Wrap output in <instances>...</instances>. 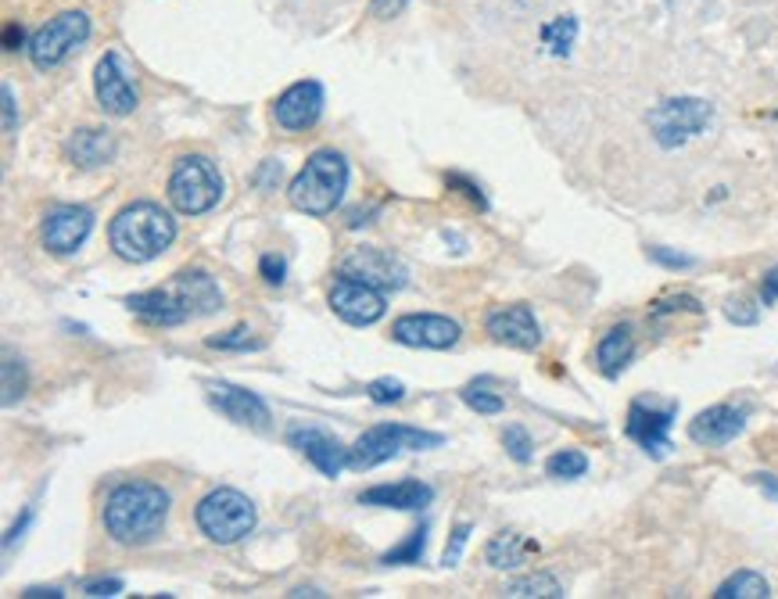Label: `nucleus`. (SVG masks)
<instances>
[{
  "instance_id": "10",
  "label": "nucleus",
  "mask_w": 778,
  "mask_h": 599,
  "mask_svg": "<svg viewBox=\"0 0 778 599\" xmlns=\"http://www.w3.org/2000/svg\"><path fill=\"white\" fill-rule=\"evenodd\" d=\"M671 424H674V403L664 409H657L650 403H631L628 406V420H625V435L636 441V446L653 456V460H664L671 452Z\"/></svg>"
},
{
  "instance_id": "35",
  "label": "nucleus",
  "mask_w": 778,
  "mask_h": 599,
  "mask_svg": "<svg viewBox=\"0 0 778 599\" xmlns=\"http://www.w3.org/2000/svg\"><path fill=\"white\" fill-rule=\"evenodd\" d=\"M22 392H25V370L14 355H4V406L22 398Z\"/></svg>"
},
{
  "instance_id": "7",
  "label": "nucleus",
  "mask_w": 778,
  "mask_h": 599,
  "mask_svg": "<svg viewBox=\"0 0 778 599\" xmlns=\"http://www.w3.org/2000/svg\"><path fill=\"white\" fill-rule=\"evenodd\" d=\"M86 40H90V19L83 11H62L40 25V30L29 36V62L36 68H57L68 62Z\"/></svg>"
},
{
  "instance_id": "38",
  "label": "nucleus",
  "mask_w": 778,
  "mask_h": 599,
  "mask_svg": "<svg viewBox=\"0 0 778 599\" xmlns=\"http://www.w3.org/2000/svg\"><path fill=\"white\" fill-rule=\"evenodd\" d=\"M258 274H263V280L273 284V288H280V284L287 280V259H284V255H263V263H258Z\"/></svg>"
},
{
  "instance_id": "9",
  "label": "nucleus",
  "mask_w": 778,
  "mask_h": 599,
  "mask_svg": "<svg viewBox=\"0 0 778 599\" xmlns=\"http://www.w3.org/2000/svg\"><path fill=\"white\" fill-rule=\"evenodd\" d=\"M330 309H334V317H341L344 323L352 327H370L377 323L384 312H387V302H384V291L373 288L366 280H355V277H338L334 288H330Z\"/></svg>"
},
{
  "instance_id": "39",
  "label": "nucleus",
  "mask_w": 778,
  "mask_h": 599,
  "mask_svg": "<svg viewBox=\"0 0 778 599\" xmlns=\"http://www.w3.org/2000/svg\"><path fill=\"white\" fill-rule=\"evenodd\" d=\"M467 538H470V524H456V527H452L449 546H445V556H441V564H445V567L459 564V556H463V549H467Z\"/></svg>"
},
{
  "instance_id": "28",
  "label": "nucleus",
  "mask_w": 778,
  "mask_h": 599,
  "mask_svg": "<svg viewBox=\"0 0 778 599\" xmlns=\"http://www.w3.org/2000/svg\"><path fill=\"white\" fill-rule=\"evenodd\" d=\"M539 36H542L545 47L564 58V54H571V47H574V36H578V19H574V15H559L550 25H542Z\"/></svg>"
},
{
  "instance_id": "45",
  "label": "nucleus",
  "mask_w": 778,
  "mask_h": 599,
  "mask_svg": "<svg viewBox=\"0 0 778 599\" xmlns=\"http://www.w3.org/2000/svg\"><path fill=\"white\" fill-rule=\"evenodd\" d=\"M33 513H36V503H29V506L22 510V521H14V524H11V532H8V538H4V546H8V549L22 538V532L29 527V521H33Z\"/></svg>"
},
{
  "instance_id": "3",
  "label": "nucleus",
  "mask_w": 778,
  "mask_h": 599,
  "mask_svg": "<svg viewBox=\"0 0 778 599\" xmlns=\"http://www.w3.org/2000/svg\"><path fill=\"white\" fill-rule=\"evenodd\" d=\"M344 191H349V159L341 151L320 148L298 169V177L287 188V197L306 216H330L341 205Z\"/></svg>"
},
{
  "instance_id": "41",
  "label": "nucleus",
  "mask_w": 778,
  "mask_h": 599,
  "mask_svg": "<svg viewBox=\"0 0 778 599\" xmlns=\"http://www.w3.org/2000/svg\"><path fill=\"white\" fill-rule=\"evenodd\" d=\"M445 183H449V188H456V191L463 194V197H470V202L478 205V208H488V197H484V191H481L473 180L459 177V173H449V177H445Z\"/></svg>"
},
{
  "instance_id": "19",
  "label": "nucleus",
  "mask_w": 778,
  "mask_h": 599,
  "mask_svg": "<svg viewBox=\"0 0 778 599\" xmlns=\"http://www.w3.org/2000/svg\"><path fill=\"white\" fill-rule=\"evenodd\" d=\"M205 388H209L212 406L220 409L226 420H234L241 427H255V431H263L269 424V406L255 392L237 388V384H226V381H209Z\"/></svg>"
},
{
  "instance_id": "29",
  "label": "nucleus",
  "mask_w": 778,
  "mask_h": 599,
  "mask_svg": "<svg viewBox=\"0 0 778 599\" xmlns=\"http://www.w3.org/2000/svg\"><path fill=\"white\" fill-rule=\"evenodd\" d=\"M585 470H588V456L578 449H559L545 460V474L556 481H574V478H582Z\"/></svg>"
},
{
  "instance_id": "34",
  "label": "nucleus",
  "mask_w": 778,
  "mask_h": 599,
  "mask_svg": "<svg viewBox=\"0 0 778 599\" xmlns=\"http://www.w3.org/2000/svg\"><path fill=\"white\" fill-rule=\"evenodd\" d=\"M502 446H507V452L513 456L516 463H531V449H535V441H531V435L524 431V427H507V431H502Z\"/></svg>"
},
{
  "instance_id": "13",
  "label": "nucleus",
  "mask_w": 778,
  "mask_h": 599,
  "mask_svg": "<svg viewBox=\"0 0 778 599\" xmlns=\"http://www.w3.org/2000/svg\"><path fill=\"white\" fill-rule=\"evenodd\" d=\"M320 116H323V87L316 79L291 83V87L273 101V122H277L280 130H291V133L312 130V126L320 122Z\"/></svg>"
},
{
  "instance_id": "30",
  "label": "nucleus",
  "mask_w": 778,
  "mask_h": 599,
  "mask_svg": "<svg viewBox=\"0 0 778 599\" xmlns=\"http://www.w3.org/2000/svg\"><path fill=\"white\" fill-rule=\"evenodd\" d=\"M424 549H427V524L424 527H416V532L402 542V546H395V549H387L384 556H381V564H387V567H398V564H420L424 560Z\"/></svg>"
},
{
  "instance_id": "22",
  "label": "nucleus",
  "mask_w": 778,
  "mask_h": 599,
  "mask_svg": "<svg viewBox=\"0 0 778 599\" xmlns=\"http://www.w3.org/2000/svg\"><path fill=\"white\" fill-rule=\"evenodd\" d=\"M115 154H119V145L108 130H76L65 140V159L79 169L108 165L115 162Z\"/></svg>"
},
{
  "instance_id": "37",
  "label": "nucleus",
  "mask_w": 778,
  "mask_h": 599,
  "mask_svg": "<svg viewBox=\"0 0 778 599\" xmlns=\"http://www.w3.org/2000/svg\"><path fill=\"white\" fill-rule=\"evenodd\" d=\"M650 263L664 266V269H693L696 266L693 255H682L674 248H650Z\"/></svg>"
},
{
  "instance_id": "46",
  "label": "nucleus",
  "mask_w": 778,
  "mask_h": 599,
  "mask_svg": "<svg viewBox=\"0 0 778 599\" xmlns=\"http://www.w3.org/2000/svg\"><path fill=\"white\" fill-rule=\"evenodd\" d=\"M14 126H19V108H14V90L4 83V133L11 137Z\"/></svg>"
},
{
  "instance_id": "44",
  "label": "nucleus",
  "mask_w": 778,
  "mask_h": 599,
  "mask_svg": "<svg viewBox=\"0 0 778 599\" xmlns=\"http://www.w3.org/2000/svg\"><path fill=\"white\" fill-rule=\"evenodd\" d=\"M760 302H765V306H775V302H778V266L768 269L765 280H760Z\"/></svg>"
},
{
  "instance_id": "14",
  "label": "nucleus",
  "mask_w": 778,
  "mask_h": 599,
  "mask_svg": "<svg viewBox=\"0 0 778 599\" xmlns=\"http://www.w3.org/2000/svg\"><path fill=\"white\" fill-rule=\"evenodd\" d=\"M94 94H97V105L105 116H115L122 119L129 111H137L140 105V94L134 87V79L122 68L119 54H105V58L97 62L94 68Z\"/></svg>"
},
{
  "instance_id": "31",
  "label": "nucleus",
  "mask_w": 778,
  "mask_h": 599,
  "mask_svg": "<svg viewBox=\"0 0 778 599\" xmlns=\"http://www.w3.org/2000/svg\"><path fill=\"white\" fill-rule=\"evenodd\" d=\"M459 398L473 409V413H484V417H499L502 409H507V403H502V395L495 392H488L484 388V381L481 384H467L463 392H459Z\"/></svg>"
},
{
  "instance_id": "15",
  "label": "nucleus",
  "mask_w": 778,
  "mask_h": 599,
  "mask_svg": "<svg viewBox=\"0 0 778 599\" xmlns=\"http://www.w3.org/2000/svg\"><path fill=\"white\" fill-rule=\"evenodd\" d=\"M484 331L492 334V341H499V345H507V349L535 352L542 345V327L535 320V312H531V306H524V302L492 309L484 320Z\"/></svg>"
},
{
  "instance_id": "5",
  "label": "nucleus",
  "mask_w": 778,
  "mask_h": 599,
  "mask_svg": "<svg viewBox=\"0 0 778 599\" xmlns=\"http://www.w3.org/2000/svg\"><path fill=\"white\" fill-rule=\"evenodd\" d=\"M194 521L215 546H234L255 527V503L237 489H215L198 503Z\"/></svg>"
},
{
  "instance_id": "16",
  "label": "nucleus",
  "mask_w": 778,
  "mask_h": 599,
  "mask_svg": "<svg viewBox=\"0 0 778 599\" xmlns=\"http://www.w3.org/2000/svg\"><path fill=\"white\" fill-rule=\"evenodd\" d=\"M287 446L306 456L323 478H338L352 460V449H344L334 435L320 431V427H291L287 431Z\"/></svg>"
},
{
  "instance_id": "48",
  "label": "nucleus",
  "mask_w": 778,
  "mask_h": 599,
  "mask_svg": "<svg viewBox=\"0 0 778 599\" xmlns=\"http://www.w3.org/2000/svg\"><path fill=\"white\" fill-rule=\"evenodd\" d=\"M277 180H280V162H266V165L255 173V183H258V188H269V183H277Z\"/></svg>"
},
{
  "instance_id": "33",
  "label": "nucleus",
  "mask_w": 778,
  "mask_h": 599,
  "mask_svg": "<svg viewBox=\"0 0 778 599\" xmlns=\"http://www.w3.org/2000/svg\"><path fill=\"white\" fill-rule=\"evenodd\" d=\"M366 395H370V403L392 406V403H402V395H406V384L395 381V377H377V381L366 384Z\"/></svg>"
},
{
  "instance_id": "32",
  "label": "nucleus",
  "mask_w": 778,
  "mask_h": 599,
  "mask_svg": "<svg viewBox=\"0 0 778 599\" xmlns=\"http://www.w3.org/2000/svg\"><path fill=\"white\" fill-rule=\"evenodd\" d=\"M209 349H223V352H258L263 349V341L252 338L248 327H234V331H226L220 338H209Z\"/></svg>"
},
{
  "instance_id": "40",
  "label": "nucleus",
  "mask_w": 778,
  "mask_h": 599,
  "mask_svg": "<svg viewBox=\"0 0 778 599\" xmlns=\"http://www.w3.org/2000/svg\"><path fill=\"white\" fill-rule=\"evenodd\" d=\"M703 312V306L696 302L693 295H674V298H664V302H657L653 306V320L657 317H668V312Z\"/></svg>"
},
{
  "instance_id": "2",
  "label": "nucleus",
  "mask_w": 778,
  "mask_h": 599,
  "mask_svg": "<svg viewBox=\"0 0 778 599\" xmlns=\"http://www.w3.org/2000/svg\"><path fill=\"white\" fill-rule=\"evenodd\" d=\"M108 240L119 259L151 263L177 240V220L154 202H134L111 220Z\"/></svg>"
},
{
  "instance_id": "21",
  "label": "nucleus",
  "mask_w": 778,
  "mask_h": 599,
  "mask_svg": "<svg viewBox=\"0 0 778 599\" xmlns=\"http://www.w3.org/2000/svg\"><path fill=\"white\" fill-rule=\"evenodd\" d=\"M430 499H435V489L424 481H395V484H373L363 495H359V503L363 506H384V510H424L430 506Z\"/></svg>"
},
{
  "instance_id": "12",
  "label": "nucleus",
  "mask_w": 778,
  "mask_h": 599,
  "mask_svg": "<svg viewBox=\"0 0 778 599\" xmlns=\"http://www.w3.org/2000/svg\"><path fill=\"white\" fill-rule=\"evenodd\" d=\"M94 231V212L83 205H57L43 216L40 237L43 248L51 255H72L86 245V237Z\"/></svg>"
},
{
  "instance_id": "36",
  "label": "nucleus",
  "mask_w": 778,
  "mask_h": 599,
  "mask_svg": "<svg viewBox=\"0 0 778 599\" xmlns=\"http://www.w3.org/2000/svg\"><path fill=\"white\" fill-rule=\"evenodd\" d=\"M725 317L736 327H754L760 320V312H757V306L750 302V298H728V302H725Z\"/></svg>"
},
{
  "instance_id": "11",
  "label": "nucleus",
  "mask_w": 778,
  "mask_h": 599,
  "mask_svg": "<svg viewBox=\"0 0 778 599\" xmlns=\"http://www.w3.org/2000/svg\"><path fill=\"white\" fill-rule=\"evenodd\" d=\"M463 338V327L449 317H435V312H409L392 323V341L406 349H452Z\"/></svg>"
},
{
  "instance_id": "42",
  "label": "nucleus",
  "mask_w": 778,
  "mask_h": 599,
  "mask_svg": "<svg viewBox=\"0 0 778 599\" xmlns=\"http://www.w3.org/2000/svg\"><path fill=\"white\" fill-rule=\"evenodd\" d=\"M86 596H119L122 592V578H94L83 585Z\"/></svg>"
},
{
  "instance_id": "1",
  "label": "nucleus",
  "mask_w": 778,
  "mask_h": 599,
  "mask_svg": "<svg viewBox=\"0 0 778 599\" xmlns=\"http://www.w3.org/2000/svg\"><path fill=\"white\" fill-rule=\"evenodd\" d=\"M169 492L151 481H122L105 499V527L119 546H148L162 535Z\"/></svg>"
},
{
  "instance_id": "18",
  "label": "nucleus",
  "mask_w": 778,
  "mask_h": 599,
  "mask_svg": "<svg viewBox=\"0 0 778 599\" xmlns=\"http://www.w3.org/2000/svg\"><path fill=\"white\" fill-rule=\"evenodd\" d=\"M166 291L177 298L183 306V312L191 320L198 317H212V312L223 309V291L220 284L212 280V274L205 269H183V274L172 277V284H166Z\"/></svg>"
},
{
  "instance_id": "17",
  "label": "nucleus",
  "mask_w": 778,
  "mask_h": 599,
  "mask_svg": "<svg viewBox=\"0 0 778 599\" xmlns=\"http://www.w3.org/2000/svg\"><path fill=\"white\" fill-rule=\"evenodd\" d=\"M341 274L344 277H355V280H366V284H373V288H381V291L406 288V266H402L392 252H381V248H359V252H352L349 259L341 263Z\"/></svg>"
},
{
  "instance_id": "24",
  "label": "nucleus",
  "mask_w": 778,
  "mask_h": 599,
  "mask_svg": "<svg viewBox=\"0 0 778 599\" xmlns=\"http://www.w3.org/2000/svg\"><path fill=\"white\" fill-rule=\"evenodd\" d=\"M631 355H636V334H631L628 323H617L610 327L607 334L599 338L596 345V366L603 377H621V370L631 363Z\"/></svg>"
},
{
  "instance_id": "8",
  "label": "nucleus",
  "mask_w": 778,
  "mask_h": 599,
  "mask_svg": "<svg viewBox=\"0 0 778 599\" xmlns=\"http://www.w3.org/2000/svg\"><path fill=\"white\" fill-rule=\"evenodd\" d=\"M711 119H714V108L703 101V97H671V101L657 105L650 116H646L653 140L668 151L700 137L711 126Z\"/></svg>"
},
{
  "instance_id": "20",
  "label": "nucleus",
  "mask_w": 778,
  "mask_h": 599,
  "mask_svg": "<svg viewBox=\"0 0 778 599\" xmlns=\"http://www.w3.org/2000/svg\"><path fill=\"white\" fill-rule=\"evenodd\" d=\"M746 427V413L736 409V406H711L696 413L693 420H689V438L696 441L703 449H722L728 441H736Z\"/></svg>"
},
{
  "instance_id": "27",
  "label": "nucleus",
  "mask_w": 778,
  "mask_h": 599,
  "mask_svg": "<svg viewBox=\"0 0 778 599\" xmlns=\"http://www.w3.org/2000/svg\"><path fill=\"white\" fill-rule=\"evenodd\" d=\"M507 596L510 599H559V596H567L564 592V585H559L553 575H524V578H513L507 585Z\"/></svg>"
},
{
  "instance_id": "50",
  "label": "nucleus",
  "mask_w": 778,
  "mask_h": 599,
  "mask_svg": "<svg viewBox=\"0 0 778 599\" xmlns=\"http://www.w3.org/2000/svg\"><path fill=\"white\" fill-rule=\"evenodd\" d=\"M22 596L25 599H36V596H65V592L62 589H40V585H36V589H25Z\"/></svg>"
},
{
  "instance_id": "43",
  "label": "nucleus",
  "mask_w": 778,
  "mask_h": 599,
  "mask_svg": "<svg viewBox=\"0 0 778 599\" xmlns=\"http://www.w3.org/2000/svg\"><path fill=\"white\" fill-rule=\"evenodd\" d=\"M406 4L409 0H373L370 11H373V19H395V15L406 11Z\"/></svg>"
},
{
  "instance_id": "6",
  "label": "nucleus",
  "mask_w": 778,
  "mask_h": 599,
  "mask_svg": "<svg viewBox=\"0 0 778 599\" xmlns=\"http://www.w3.org/2000/svg\"><path fill=\"white\" fill-rule=\"evenodd\" d=\"M441 435H430L420 431V427H409V424H377L370 427L366 435H359V441L352 446V470H373L387 460H395L398 452L406 449H438L441 446Z\"/></svg>"
},
{
  "instance_id": "4",
  "label": "nucleus",
  "mask_w": 778,
  "mask_h": 599,
  "mask_svg": "<svg viewBox=\"0 0 778 599\" xmlns=\"http://www.w3.org/2000/svg\"><path fill=\"white\" fill-rule=\"evenodd\" d=\"M166 194H169V205L177 208L180 216H201V212L220 205L223 177L205 154H183V159L172 165Z\"/></svg>"
},
{
  "instance_id": "49",
  "label": "nucleus",
  "mask_w": 778,
  "mask_h": 599,
  "mask_svg": "<svg viewBox=\"0 0 778 599\" xmlns=\"http://www.w3.org/2000/svg\"><path fill=\"white\" fill-rule=\"evenodd\" d=\"M22 47V25L19 22H8L4 30V51H19Z\"/></svg>"
},
{
  "instance_id": "23",
  "label": "nucleus",
  "mask_w": 778,
  "mask_h": 599,
  "mask_svg": "<svg viewBox=\"0 0 778 599\" xmlns=\"http://www.w3.org/2000/svg\"><path fill=\"white\" fill-rule=\"evenodd\" d=\"M126 309L140 317L143 323H158V327H177V323H186L191 317L183 312V306L172 298L166 288L158 291H140V295H129L126 298Z\"/></svg>"
},
{
  "instance_id": "26",
  "label": "nucleus",
  "mask_w": 778,
  "mask_h": 599,
  "mask_svg": "<svg viewBox=\"0 0 778 599\" xmlns=\"http://www.w3.org/2000/svg\"><path fill=\"white\" fill-rule=\"evenodd\" d=\"M714 596L717 599H768L771 585L765 575H757V570H736V575L717 585Z\"/></svg>"
},
{
  "instance_id": "25",
  "label": "nucleus",
  "mask_w": 778,
  "mask_h": 599,
  "mask_svg": "<svg viewBox=\"0 0 778 599\" xmlns=\"http://www.w3.org/2000/svg\"><path fill=\"white\" fill-rule=\"evenodd\" d=\"M531 553H539V542H531V538L516 535V532H499L484 546V560L492 564L495 570H513V567H521Z\"/></svg>"
},
{
  "instance_id": "47",
  "label": "nucleus",
  "mask_w": 778,
  "mask_h": 599,
  "mask_svg": "<svg viewBox=\"0 0 778 599\" xmlns=\"http://www.w3.org/2000/svg\"><path fill=\"white\" fill-rule=\"evenodd\" d=\"M750 481L757 484L760 492H765V499L778 503V478H775V474H765V470H760V474H750Z\"/></svg>"
}]
</instances>
